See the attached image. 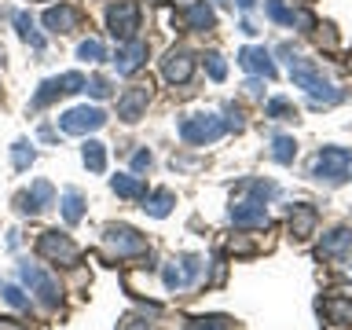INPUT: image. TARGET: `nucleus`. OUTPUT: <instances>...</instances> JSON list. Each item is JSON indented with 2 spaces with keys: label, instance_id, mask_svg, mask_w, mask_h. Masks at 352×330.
<instances>
[{
  "label": "nucleus",
  "instance_id": "obj_28",
  "mask_svg": "<svg viewBox=\"0 0 352 330\" xmlns=\"http://www.w3.org/2000/svg\"><path fill=\"white\" fill-rule=\"evenodd\" d=\"M33 158H37V151H33L30 140H15V143H11V162H15L19 173H26L33 165Z\"/></svg>",
  "mask_w": 352,
  "mask_h": 330
},
{
  "label": "nucleus",
  "instance_id": "obj_16",
  "mask_svg": "<svg viewBox=\"0 0 352 330\" xmlns=\"http://www.w3.org/2000/svg\"><path fill=\"white\" fill-rule=\"evenodd\" d=\"M239 66L242 70H250V74H257V77H264V81H275V63H272V55H268V48H242L239 52Z\"/></svg>",
  "mask_w": 352,
  "mask_h": 330
},
{
  "label": "nucleus",
  "instance_id": "obj_25",
  "mask_svg": "<svg viewBox=\"0 0 352 330\" xmlns=\"http://www.w3.org/2000/svg\"><path fill=\"white\" fill-rule=\"evenodd\" d=\"M15 30H19V37L26 41L33 52H44V37L37 33V26H33V15H30V11H15Z\"/></svg>",
  "mask_w": 352,
  "mask_h": 330
},
{
  "label": "nucleus",
  "instance_id": "obj_27",
  "mask_svg": "<svg viewBox=\"0 0 352 330\" xmlns=\"http://www.w3.org/2000/svg\"><path fill=\"white\" fill-rule=\"evenodd\" d=\"M272 158L279 165H290L297 158V140L294 136H275L272 140Z\"/></svg>",
  "mask_w": 352,
  "mask_h": 330
},
{
  "label": "nucleus",
  "instance_id": "obj_23",
  "mask_svg": "<svg viewBox=\"0 0 352 330\" xmlns=\"http://www.w3.org/2000/svg\"><path fill=\"white\" fill-rule=\"evenodd\" d=\"M316 220H319V213L312 206H294L290 209V231H294V239H308L316 231Z\"/></svg>",
  "mask_w": 352,
  "mask_h": 330
},
{
  "label": "nucleus",
  "instance_id": "obj_24",
  "mask_svg": "<svg viewBox=\"0 0 352 330\" xmlns=\"http://www.w3.org/2000/svg\"><path fill=\"white\" fill-rule=\"evenodd\" d=\"M59 206H63V220H66V224H81V217H85V195L81 191L66 187L63 198H59Z\"/></svg>",
  "mask_w": 352,
  "mask_h": 330
},
{
  "label": "nucleus",
  "instance_id": "obj_9",
  "mask_svg": "<svg viewBox=\"0 0 352 330\" xmlns=\"http://www.w3.org/2000/svg\"><path fill=\"white\" fill-rule=\"evenodd\" d=\"M264 15H268L272 22H279V26H294V30H316L319 26L312 11L290 8L286 0H264Z\"/></svg>",
  "mask_w": 352,
  "mask_h": 330
},
{
  "label": "nucleus",
  "instance_id": "obj_38",
  "mask_svg": "<svg viewBox=\"0 0 352 330\" xmlns=\"http://www.w3.org/2000/svg\"><path fill=\"white\" fill-rule=\"evenodd\" d=\"M151 165H154V154L147 147H140L136 154H132V173H147Z\"/></svg>",
  "mask_w": 352,
  "mask_h": 330
},
{
  "label": "nucleus",
  "instance_id": "obj_36",
  "mask_svg": "<svg viewBox=\"0 0 352 330\" xmlns=\"http://www.w3.org/2000/svg\"><path fill=\"white\" fill-rule=\"evenodd\" d=\"M187 330H228V319L224 316H198L187 323Z\"/></svg>",
  "mask_w": 352,
  "mask_h": 330
},
{
  "label": "nucleus",
  "instance_id": "obj_22",
  "mask_svg": "<svg viewBox=\"0 0 352 330\" xmlns=\"http://www.w3.org/2000/svg\"><path fill=\"white\" fill-rule=\"evenodd\" d=\"M59 96H66V88H63V74L59 77H48V81H41V88L33 92L30 99V110H44V107H52Z\"/></svg>",
  "mask_w": 352,
  "mask_h": 330
},
{
  "label": "nucleus",
  "instance_id": "obj_40",
  "mask_svg": "<svg viewBox=\"0 0 352 330\" xmlns=\"http://www.w3.org/2000/svg\"><path fill=\"white\" fill-rule=\"evenodd\" d=\"M0 330H22V327H15V319H0Z\"/></svg>",
  "mask_w": 352,
  "mask_h": 330
},
{
  "label": "nucleus",
  "instance_id": "obj_6",
  "mask_svg": "<svg viewBox=\"0 0 352 330\" xmlns=\"http://www.w3.org/2000/svg\"><path fill=\"white\" fill-rule=\"evenodd\" d=\"M19 279L30 286V294H37V301H41L44 308H59V305H63V286L55 283L44 268H37V264L22 261V264H19Z\"/></svg>",
  "mask_w": 352,
  "mask_h": 330
},
{
  "label": "nucleus",
  "instance_id": "obj_15",
  "mask_svg": "<svg viewBox=\"0 0 352 330\" xmlns=\"http://www.w3.org/2000/svg\"><path fill=\"white\" fill-rule=\"evenodd\" d=\"M180 19L191 33H209L217 26V11H213V4H206V0H191V4L180 11Z\"/></svg>",
  "mask_w": 352,
  "mask_h": 330
},
{
  "label": "nucleus",
  "instance_id": "obj_18",
  "mask_svg": "<svg viewBox=\"0 0 352 330\" xmlns=\"http://www.w3.org/2000/svg\"><path fill=\"white\" fill-rule=\"evenodd\" d=\"M143 59H147V41H125L118 48V55H114V66H118V74H136L140 66H143Z\"/></svg>",
  "mask_w": 352,
  "mask_h": 330
},
{
  "label": "nucleus",
  "instance_id": "obj_12",
  "mask_svg": "<svg viewBox=\"0 0 352 330\" xmlns=\"http://www.w3.org/2000/svg\"><path fill=\"white\" fill-rule=\"evenodd\" d=\"M147 103H151V85H132L118 96V118L129 121V125H136L143 118V110H147Z\"/></svg>",
  "mask_w": 352,
  "mask_h": 330
},
{
  "label": "nucleus",
  "instance_id": "obj_8",
  "mask_svg": "<svg viewBox=\"0 0 352 330\" xmlns=\"http://www.w3.org/2000/svg\"><path fill=\"white\" fill-rule=\"evenodd\" d=\"M107 125V110L103 107H70L66 114H59V129L63 132H70V136H88V132H96V129H103Z\"/></svg>",
  "mask_w": 352,
  "mask_h": 330
},
{
  "label": "nucleus",
  "instance_id": "obj_31",
  "mask_svg": "<svg viewBox=\"0 0 352 330\" xmlns=\"http://www.w3.org/2000/svg\"><path fill=\"white\" fill-rule=\"evenodd\" d=\"M162 283H165V290H187V275L180 268V261H169L162 268Z\"/></svg>",
  "mask_w": 352,
  "mask_h": 330
},
{
  "label": "nucleus",
  "instance_id": "obj_3",
  "mask_svg": "<svg viewBox=\"0 0 352 330\" xmlns=\"http://www.w3.org/2000/svg\"><path fill=\"white\" fill-rule=\"evenodd\" d=\"M103 246H107L110 257L125 261V257H143V253H147V239L129 224H107L103 228Z\"/></svg>",
  "mask_w": 352,
  "mask_h": 330
},
{
  "label": "nucleus",
  "instance_id": "obj_7",
  "mask_svg": "<svg viewBox=\"0 0 352 330\" xmlns=\"http://www.w3.org/2000/svg\"><path fill=\"white\" fill-rule=\"evenodd\" d=\"M37 253L44 261L52 264H63V268H74L77 257H81V250H77V242L66 235V231H41L37 239Z\"/></svg>",
  "mask_w": 352,
  "mask_h": 330
},
{
  "label": "nucleus",
  "instance_id": "obj_4",
  "mask_svg": "<svg viewBox=\"0 0 352 330\" xmlns=\"http://www.w3.org/2000/svg\"><path fill=\"white\" fill-rule=\"evenodd\" d=\"M312 176L327 184H341L352 176V151L349 147H323L312 158Z\"/></svg>",
  "mask_w": 352,
  "mask_h": 330
},
{
  "label": "nucleus",
  "instance_id": "obj_11",
  "mask_svg": "<svg viewBox=\"0 0 352 330\" xmlns=\"http://www.w3.org/2000/svg\"><path fill=\"white\" fill-rule=\"evenodd\" d=\"M52 202H55V187H52L48 180H33L30 191H22V195L15 198V206H19L22 217H37V213H44Z\"/></svg>",
  "mask_w": 352,
  "mask_h": 330
},
{
  "label": "nucleus",
  "instance_id": "obj_42",
  "mask_svg": "<svg viewBox=\"0 0 352 330\" xmlns=\"http://www.w3.org/2000/svg\"><path fill=\"white\" fill-rule=\"evenodd\" d=\"M220 4H228V0H220Z\"/></svg>",
  "mask_w": 352,
  "mask_h": 330
},
{
  "label": "nucleus",
  "instance_id": "obj_39",
  "mask_svg": "<svg viewBox=\"0 0 352 330\" xmlns=\"http://www.w3.org/2000/svg\"><path fill=\"white\" fill-rule=\"evenodd\" d=\"M242 88H246V92H250L253 99H261V96H264V81H261V77H250V81L242 85Z\"/></svg>",
  "mask_w": 352,
  "mask_h": 330
},
{
  "label": "nucleus",
  "instance_id": "obj_26",
  "mask_svg": "<svg viewBox=\"0 0 352 330\" xmlns=\"http://www.w3.org/2000/svg\"><path fill=\"white\" fill-rule=\"evenodd\" d=\"M81 158H85V165H88V173H103V169H107V143H99V140H85Z\"/></svg>",
  "mask_w": 352,
  "mask_h": 330
},
{
  "label": "nucleus",
  "instance_id": "obj_2",
  "mask_svg": "<svg viewBox=\"0 0 352 330\" xmlns=\"http://www.w3.org/2000/svg\"><path fill=\"white\" fill-rule=\"evenodd\" d=\"M176 132H180V140L187 143V147H206V143H217L220 136H224L228 121L217 118V114H184Z\"/></svg>",
  "mask_w": 352,
  "mask_h": 330
},
{
  "label": "nucleus",
  "instance_id": "obj_30",
  "mask_svg": "<svg viewBox=\"0 0 352 330\" xmlns=\"http://www.w3.org/2000/svg\"><path fill=\"white\" fill-rule=\"evenodd\" d=\"M77 59H81V63H103V59H107L103 41H96V37L81 41V44H77Z\"/></svg>",
  "mask_w": 352,
  "mask_h": 330
},
{
  "label": "nucleus",
  "instance_id": "obj_34",
  "mask_svg": "<svg viewBox=\"0 0 352 330\" xmlns=\"http://www.w3.org/2000/svg\"><path fill=\"white\" fill-rule=\"evenodd\" d=\"M0 297H4L11 308H19V312H30V308H33V301L22 294V286H4V290H0Z\"/></svg>",
  "mask_w": 352,
  "mask_h": 330
},
{
  "label": "nucleus",
  "instance_id": "obj_1",
  "mask_svg": "<svg viewBox=\"0 0 352 330\" xmlns=\"http://www.w3.org/2000/svg\"><path fill=\"white\" fill-rule=\"evenodd\" d=\"M290 81L312 96V107H334V103L345 99L341 88L323 81V74H319V66L312 59H297V55H294V59H290Z\"/></svg>",
  "mask_w": 352,
  "mask_h": 330
},
{
  "label": "nucleus",
  "instance_id": "obj_5",
  "mask_svg": "<svg viewBox=\"0 0 352 330\" xmlns=\"http://www.w3.org/2000/svg\"><path fill=\"white\" fill-rule=\"evenodd\" d=\"M107 30L118 44L136 41V30H140V4L136 0H110L107 4Z\"/></svg>",
  "mask_w": 352,
  "mask_h": 330
},
{
  "label": "nucleus",
  "instance_id": "obj_41",
  "mask_svg": "<svg viewBox=\"0 0 352 330\" xmlns=\"http://www.w3.org/2000/svg\"><path fill=\"white\" fill-rule=\"evenodd\" d=\"M231 4H239V8H242V11H250V8H253V4H257V0H231Z\"/></svg>",
  "mask_w": 352,
  "mask_h": 330
},
{
  "label": "nucleus",
  "instance_id": "obj_13",
  "mask_svg": "<svg viewBox=\"0 0 352 330\" xmlns=\"http://www.w3.org/2000/svg\"><path fill=\"white\" fill-rule=\"evenodd\" d=\"M319 312L334 327H352V290H330L319 301Z\"/></svg>",
  "mask_w": 352,
  "mask_h": 330
},
{
  "label": "nucleus",
  "instance_id": "obj_33",
  "mask_svg": "<svg viewBox=\"0 0 352 330\" xmlns=\"http://www.w3.org/2000/svg\"><path fill=\"white\" fill-rule=\"evenodd\" d=\"M202 66H206V74L213 77V81H224V77H228V63H224V55H220V52H206Z\"/></svg>",
  "mask_w": 352,
  "mask_h": 330
},
{
  "label": "nucleus",
  "instance_id": "obj_20",
  "mask_svg": "<svg viewBox=\"0 0 352 330\" xmlns=\"http://www.w3.org/2000/svg\"><path fill=\"white\" fill-rule=\"evenodd\" d=\"M110 191L118 198H125V202H140V198L147 195V184H143V176H136V173H118V176H110Z\"/></svg>",
  "mask_w": 352,
  "mask_h": 330
},
{
  "label": "nucleus",
  "instance_id": "obj_35",
  "mask_svg": "<svg viewBox=\"0 0 352 330\" xmlns=\"http://www.w3.org/2000/svg\"><path fill=\"white\" fill-rule=\"evenodd\" d=\"M85 92L92 96V99H107L114 88H110V77H103V74H96V77H88L85 81Z\"/></svg>",
  "mask_w": 352,
  "mask_h": 330
},
{
  "label": "nucleus",
  "instance_id": "obj_43",
  "mask_svg": "<svg viewBox=\"0 0 352 330\" xmlns=\"http://www.w3.org/2000/svg\"><path fill=\"white\" fill-rule=\"evenodd\" d=\"M154 4H162V0H154Z\"/></svg>",
  "mask_w": 352,
  "mask_h": 330
},
{
  "label": "nucleus",
  "instance_id": "obj_29",
  "mask_svg": "<svg viewBox=\"0 0 352 330\" xmlns=\"http://www.w3.org/2000/svg\"><path fill=\"white\" fill-rule=\"evenodd\" d=\"M264 118H272V121H286V118H297V107L290 103V99H283V96H275L264 103Z\"/></svg>",
  "mask_w": 352,
  "mask_h": 330
},
{
  "label": "nucleus",
  "instance_id": "obj_37",
  "mask_svg": "<svg viewBox=\"0 0 352 330\" xmlns=\"http://www.w3.org/2000/svg\"><path fill=\"white\" fill-rule=\"evenodd\" d=\"M118 330H151V319L140 316V312H129V316L118 323Z\"/></svg>",
  "mask_w": 352,
  "mask_h": 330
},
{
  "label": "nucleus",
  "instance_id": "obj_19",
  "mask_svg": "<svg viewBox=\"0 0 352 330\" xmlns=\"http://www.w3.org/2000/svg\"><path fill=\"white\" fill-rule=\"evenodd\" d=\"M352 250V228H334L319 242V261H338Z\"/></svg>",
  "mask_w": 352,
  "mask_h": 330
},
{
  "label": "nucleus",
  "instance_id": "obj_32",
  "mask_svg": "<svg viewBox=\"0 0 352 330\" xmlns=\"http://www.w3.org/2000/svg\"><path fill=\"white\" fill-rule=\"evenodd\" d=\"M242 191H250L253 198H257V202L268 206V198L279 195V187H275L272 180H246V184H242Z\"/></svg>",
  "mask_w": 352,
  "mask_h": 330
},
{
  "label": "nucleus",
  "instance_id": "obj_21",
  "mask_svg": "<svg viewBox=\"0 0 352 330\" xmlns=\"http://www.w3.org/2000/svg\"><path fill=\"white\" fill-rule=\"evenodd\" d=\"M140 202H143V213H147V217L162 220V217H169V213H173V206H176V195H173V191H165V187H158V191L143 195Z\"/></svg>",
  "mask_w": 352,
  "mask_h": 330
},
{
  "label": "nucleus",
  "instance_id": "obj_10",
  "mask_svg": "<svg viewBox=\"0 0 352 330\" xmlns=\"http://www.w3.org/2000/svg\"><path fill=\"white\" fill-rule=\"evenodd\" d=\"M191 74H195V52H187L184 44H176V48L165 52V59H162V77L165 81L169 85H187Z\"/></svg>",
  "mask_w": 352,
  "mask_h": 330
},
{
  "label": "nucleus",
  "instance_id": "obj_17",
  "mask_svg": "<svg viewBox=\"0 0 352 330\" xmlns=\"http://www.w3.org/2000/svg\"><path fill=\"white\" fill-rule=\"evenodd\" d=\"M77 26H81V11H77L74 4H55L44 11V30L52 33H74Z\"/></svg>",
  "mask_w": 352,
  "mask_h": 330
},
{
  "label": "nucleus",
  "instance_id": "obj_14",
  "mask_svg": "<svg viewBox=\"0 0 352 330\" xmlns=\"http://www.w3.org/2000/svg\"><path fill=\"white\" fill-rule=\"evenodd\" d=\"M231 224L235 228H268V206L257 202V198H242L228 209Z\"/></svg>",
  "mask_w": 352,
  "mask_h": 330
}]
</instances>
